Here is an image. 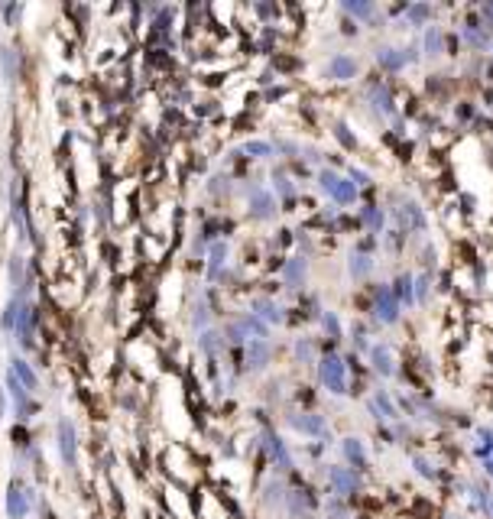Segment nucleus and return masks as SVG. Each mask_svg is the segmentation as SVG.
<instances>
[{
    "mask_svg": "<svg viewBox=\"0 0 493 519\" xmlns=\"http://www.w3.org/2000/svg\"><path fill=\"white\" fill-rule=\"evenodd\" d=\"M328 484L335 487V494H354L357 490V474H354V468H331L328 470Z\"/></svg>",
    "mask_w": 493,
    "mask_h": 519,
    "instance_id": "nucleus-1",
    "label": "nucleus"
},
{
    "mask_svg": "<svg viewBox=\"0 0 493 519\" xmlns=\"http://www.w3.org/2000/svg\"><path fill=\"white\" fill-rule=\"evenodd\" d=\"M344 458H347V464H354V470H364L367 468V451H364V444L357 442V438H344Z\"/></svg>",
    "mask_w": 493,
    "mask_h": 519,
    "instance_id": "nucleus-2",
    "label": "nucleus"
},
{
    "mask_svg": "<svg viewBox=\"0 0 493 519\" xmlns=\"http://www.w3.org/2000/svg\"><path fill=\"white\" fill-rule=\"evenodd\" d=\"M293 425L299 428V432H305V435H318V432L325 428V422L318 419V416H302V419H293Z\"/></svg>",
    "mask_w": 493,
    "mask_h": 519,
    "instance_id": "nucleus-3",
    "label": "nucleus"
},
{
    "mask_svg": "<svg viewBox=\"0 0 493 519\" xmlns=\"http://www.w3.org/2000/svg\"><path fill=\"white\" fill-rule=\"evenodd\" d=\"M62 454H65L68 464L75 461V435H72V425H68V422H62Z\"/></svg>",
    "mask_w": 493,
    "mask_h": 519,
    "instance_id": "nucleus-4",
    "label": "nucleus"
},
{
    "mask_svg": "<svg viewBox=\"0 0 493 519\" xmlns=\"http://www.w3.org/2000/svg\"><path fill=\"white\" fill-rule=\"evenodd\" d=\"M13 373H17V377H20V383H23V386H30V390H33V386H36V373H33V370H30V367H26L23 360H13Z\"/></svg>",
    "mask_w": 493,
    "mask_h": 519,
    "instance_id": "nucleus-5",
    "label": "nucleus"
},
{
    "mask_svg": "<svg viewBox=\"0 0 493 519\" xmlns=\"http://www.w3.org/2000/svg\"><path fill=\"white\" fill-rule=\"evenodd\" d=\"M10 513H13V516L23 513V503H20V490H17V487H13V494H10Z\"/></svg>",
    "mask_w": 493,
    "mask_h": 519,
    "instance_id": "nucleus-6",
    "label": "nucleus"
},
{
    "mask_svg": "<svg viewBox=\"0 0 493 519\" xmlns=\"http://www.w3.org/2000/svg\"><path fill=\"white\" fill-rule=\"evenodd\" d=\"M487 474H490V478H493V461H490V464H487Z\"/></svg>",
    "mask_w": 493,
    "mask_h": 519,
    "instance_id": "nucleus-7",
    "label": "nucleus"
},
{
    "mask_svg": "<svg viewBox=\"0 0 493 519\" xmlns=\"http://www.w3.org/2000/svg\"><path fill=\"white\" fill-rule=\"evenodd\" d=\"M490 510H493V506H490Z\"/></svg>",
    "mask_w": 493,
    "mask_h": 519,
    "instance_id": "nucleus-8",
    "label": "nucleus"
}]
</instances>
